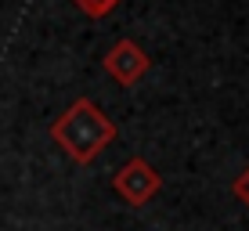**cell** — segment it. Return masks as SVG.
Wrapping results in <instances>:
<instances>
[{"label":"cell","mask_w":249,"mask_h":231,"mask_svg":"<svg viewBox=\"0 0 249 231\" xmlns=\"http://www.w3.org/2000/svg\"><path fill=\"white\" fill-rule=\"evenodd\" d=\"M76 7H80L83 15H90V18H105V15H112L123 0H72Z\"/></svg>","instance_id":"cell-4"},{"label":"cell","mask_w":249,"mask_h":231,"mask_svg":"<svg viewBox=\"0 0 249 231\" xmlns=\"http://www.w3.org/2000/svg\"><path fill=\"white\" fill-rule=\"evenodd\" d=\"M112 188H116V195L123 202H130V206H144V202H152L159 195L162 174L152 166L148 159L134 156V159H126L123 166H119V174L112 177Z\"/></svg>","instance_id":"cell-2"},{"label":"cell","mask_w":249,"mask_h":231,"mask_svg":"<svg viewBox=\"0 0 249 231\" xmlns=\"http://www.w3.org/2000/svg\"><path fill=\"white\" fill-rule=\"evenodd\" d=\"M148 69H152V58L144 54L134 40H116V44L108 47V54H105V72L112 76L119 87H134Z\"/></svg>","instance_id":"cell-3"},{"label":"cell","mask_w":249,"mask_h":231,"mask_svg":"<svg viewBox=\"0 0 249 231\" xmlns=\"http://www.w3.org/2000/svg\"><path fill=\"white\" fill-rule=\"evenodd\" d=\"M51 141L62 144V152H69L80 166H87L116 141V123L90 98H76L51 123Z\"/></svg>","instance_id":"cell-1"},{"label":"cell","mask_w":249,"mask_h":231,"mask_svg":"<svg viewBox=\"0 0 249 231\" xmlns=\"http://www.w3.org/2000/svg\"><path fill=\"white\" fill-rule=\"evenodd\" d=\"M235 195H238V199H242L246 206H249V166L242 170V177L235 181Z\"/></svg>","instance_id":"cell-5"}]
</instances>
